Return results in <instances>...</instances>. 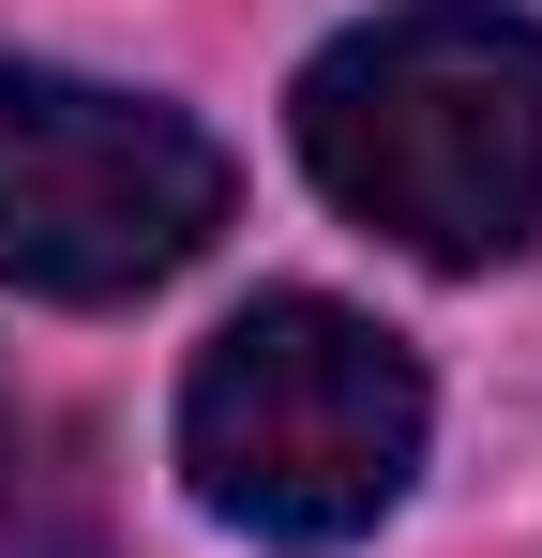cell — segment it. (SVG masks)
I'll return each instance as SVG.
<instances>
[{
    "instance_id": "277c9868",
    "label": "cell",
    "mask_w": 542,
    "mask_h": 558,
    "mask_svg": "<svg viewBox=\"0 0 542 558\" xmlns=\"http://www.w3.org/2000/svg\"><path fill=\"white\" fill-rule=\"evenodd\" d=\"M0 483H15V408H0Z\"/></svg>"
},
{
    "instance_id": "6da1fadb",
    "label": "cell",
    "mask_w": 542,
    "mask_h": 558,
    "mask_svg": "<svg viewBox=\"0 0 542 558\" xmlns=\"http://www.w3.org/2000/svg\"><path fill=\"white\" fill-rule=\"evenodd\" d=\"M301 167L377 242L497 272L542 242V15L513 0H392L301 61Z\"/></svg>"
},
{
    "instance_id": "7a4b0ae2",
    "label": "cell",
    "mask_w": 542,
    "mask_h": 558,
    "mask_svg": "<svg viewBox=\"0 0 542 558\" xmlns=\"http://www.w3.org/2000/svg\"><path fill=\"white\" fill-rule=\"evenodd\" d=\"M422 423L438 408H422L407 332H377L361 302H317V287H271L181 377V483L242 544L332 558L422 483Z\"/></svg>"
},
{
    "instance_id": "3957f363",
    "label": "cell",
    "mask_w": 542,
    "mask_h": 558,
    "mask_svg": "<svg viewBox=\"0 0 542 558\" xmlns=\"http://www.w3.org/2000/svg\"><path fill=\"white\" fill-rule=\"evenodd\" d=\"M226 211L242 167L211 121L61 61H0V272L30 302H151L211 257Z\"/></svg>"
}]
</instances>
